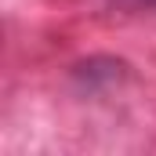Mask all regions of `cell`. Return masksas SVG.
<instances>
[{
  "mask_svg": "<svg viewBox=\"0 0 156 156\" xmlns=\"http://www.w3.org/2000/svg\"><path fill=\"white\" fill-rule=\"evenodd\" d=\"M145 4H156V0H145Z\"/></svg>",
  "mask_w": 156,
  "mask_h": 156,
  "instance_id": "cell-1",
  "label": "cell"
}]
</instances>
